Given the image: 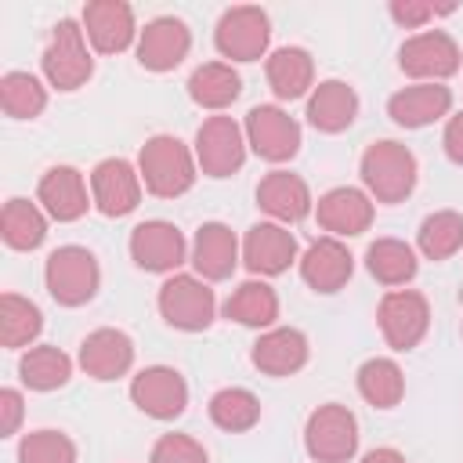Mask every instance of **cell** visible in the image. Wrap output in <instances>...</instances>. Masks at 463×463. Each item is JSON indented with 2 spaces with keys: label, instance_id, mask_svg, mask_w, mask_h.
<instances>
[{
  "label": "cell",
  "instance_id": "cell-22",
  "mask_svg": "<svg viewBox=\"0 0 463 463\" xmlns=\"http://www.w3.org/2000/svg\"><path fill=\"white\" fill-rule=\"evenodd\" d=\"M373 221V203L358 188H333L318 199V224L333 235H358Z\"/></svg>",
  "mask_w": 463,
  "mask_h": 463
},
{
  "label": "cell",
  "instance_id": "cell-42",
  "mask_svg": "<svg viewBox=\"0 0 463 463\" xmlns=\"http://www.w3.org/2000/svg\"><path fill=\"white\" fill-rule=\"evenodd\" d=\"M445 152H449L452 163H463V112L452 116L449 127H445Z\"/></svg>",
  "mask_w": 463,
  "mask_h": 463
},
{
  "label": "cell",
  "instance_id": "cell-10",
  "mask_svg": "<svg viewBox=\"0 0 463 463\" xmlns=\"http://www.w3.org/2000/svg\"><path fill=\"white\" fill-rule=\"evenodd\" d=\"M246 137H250L253 152L264 156V159H271V163H282V159L297 156V148H300V127H297V119L286 116L275 105L250 109V116H246Z\"/></svg>",
  "mask_w": 463,
  "mask_h": 463
},
{
  "label": "cell",
  "instance_id": "cell-15",
  "mask_svg": "<svg viewBox=\"0 0 463 463\" xmlns=\"http://www.w3.org/2000/svg\"><path fill=\"white\" fill-rule=\"evenodd\" d=\"M188 47H192V36L181 18H152L141 33L137 61L152 72H166L188 54Z\"/></svg>",
  "mask_w": 463,
  "mask_h": 463
},
{
  "label": "cell",
  "instance_id": "cell-5",
  "mask_svg": "<svg viewBox=\"0 0 463 463\" xmlns=\"http://www.w3.org/2000/svg\"><path fill=\"white\" fill-rule=\"evenodd\" d=\"M304 441H307L311 459H318V463H344L358 449V423H354V416L344 405L329 402V405H318L311 412Z\"/></svg>",
  "mask_w": 463,
  "mask_h": 463
},
{
  "label": "cell",
  "instance_id": "cell-23",
  "mask_svg": "<svg viewBox=\"0 0 463 463\" xmlns=\"http://www.w3.org/2000/svg\"><path fill=\"white\" fill-rule=\"evenodd\" d=\"M235 253H239V246H235L232 228L210 221V224H203V228L195 232L192 264H195V271H199L203 279H213V282H217V279H228V275L235 271Z\"/></svg>",
  "mask_w": 463,
  "mask_h": 463
},
{
  "label": "cell",
  "instance_id": "cell-25",
  "mask_svg": "<svg viewBox=\"0 0 463 463\" xmlns=\"http://www.w3.org/2000/svg\"><path fill=\"white\" fill-rule=\"evenodd\" d=\"M257 203L279 217V221H300L307 217L311 210V195H307V184L297 177V174H286V170H275L268 174L260 184H257Z\"/></svg>",
  "mask_w": 463,
  "mask_h": 463
},
{
  "label": "cell",
  "instance_id": "cell-29",
  "mask_svg": "<svg viewBox=\"0 0 463 463\" xmlns=\"http://www.w3.org/2000/svg\"><path fill=\"white\" fill-rule=\"evenodd\" d=\"M0 232L11 250H36L47 235V221L29 199H7L0 213Z\"/></svg>",
  "mask_w": 463,
  "mask_h": 463
},
{
  "label": "cell",
  "instance_id": "cell-39",
  "mask_svg": "<svg viewBox=\"0 0 463 463\" xmlns=\"http://www.w3.org/2000/svg\"><path fill=\"white\" fill-rule=\"evenodd\" d=\"M152 463H206V452L188 434H166L152 449Z\"/></svg>",
  "mask_w": 463,
  "mask_h": 463
},
{
  "label": "cell",
  "instance_id": "cell-27",
  "mask_svg": "<svg viewBox=\"0 0 463 463\" xmlns=\"http://www.w3.org/2000/svg\"><path fill=\"white\" fill-rule=\"evenodd\" d=\"M239 90H242V80L224 61H206L188 80V94L203 109H224V105H232L239 98Z\"/></svg>",
  "mask_w": 463,
  "mask_h": 463
},
{
  "label": "cell",
  "instance_id": "cell-37",
  "mask_svg": "<svg viewBox=\"0 0 463 463\" xmlns=\"http://www.w3.org/2000/svg\"><path fill=\"white\" fill-rule=\"evenodd\" d=\"M459 246H463V217H459V213L441 210V213H430V217L420 224V250H423L430 260H445V257H452Z\"/></svg>",
  "mask_w": 463,
  "mask_h": 463
},
{
  "label": "cell",
  "instance_id": "cell-3",
  "mask_svg": "<svg viewBox=\"0 0 463 463\" xmlns=\"http://www.w3.org/2000/svg\"><path fill=\"white\" fill-rule=\"evenodd\" d=\"M98 282H101V271H98V260L90 250L61 246L47 257V289L58 304H65V307L87 304L98 293Z\"/></svg>",
  "mask_w": 463,
  "mask_h": 463
},
{
  "label": "cell",
  "instance_id": "cell-35",
  "mask_svg": "<svg viewBox=\"0 0 463 463\" xmlns=\"http://www.w3.org/2000/svg\"><path fill=\"white\" fill-rule=\"evenodd\" d=\"M210 420L221 430H250L260 420V402L246 387H224L210 398Z\"/></svg>",
  "mask_w": 463,
  "mask_h": 463
},
{
  "label": "cell",
  "instance_id": "cell-21",
  "mask_svg": "<svg viewBox=\"0 0 463 463\" xmlns=\"http://www.w3.org/2000/svg\"><path fill=\"white\" fill-rule=\"evenodd\" d=\"M40 203L58 221H76L87 213V184L83 174L72 166H51L40 177Z\"/></svg>",
  "mask_w": 463,
  "mask_h": 463
},
{
  "label": "cell",
  "instance_id": "cell-40",
  "mask_svg": "<svg viewBox=\"0 0 463 463\" xmlns=\"http://www.w3.org/2000/svg\"><path fill=\"white\" fill-rule=\"evenodd\" d=\"M449 11H452V7H434V4H416V0H394V4H391V18L402 22V25H409V29L423 25V22L434 18V14H449Z\"/></svg>",
  "mask_w": 463,
  "mask_h": 463
},
{
  "label": "cell",
  "instance_id": "cell-13",
  "mask_svg": "<svg viewBox=\"0 0 463 463\" xmlns=\"http://www.w3.org/2000/svg\"><path fill=\"white\" fill-rule=\"evenodd\" d=\"M90 192H94V203H98L101 213L123 217L137 206L141 181H137V174L127 159H101L90 174Z\"/></svg>",
  "mask_w": 463,
  "mask_h": 463
},
{
  "label": "cell",
  "instance_id": "cell-8",
  "mask_svg": "<svg viewBox=\"0 0 463 463\" xmlns=\"http://www.w3.org/2000/svg\"><path fill=\"white\" fill-rule=\"evenodd\" d=\"M195 156H199L203 174H210V177H228V174H235L242 166L246 145H242V134L232 123V116H210L199 127V134H195Z\"/></svg>",
  "mask_w": 463,
  "mask_h": 463
},
{
  "label": "cell",
  "instance_id": "cell-4",
  "mask_svg": "<svg viewBox=\"0 0 463 463\" xmlns=\"http://www.w3.org/2000/svg\"><path fill=\"white\" fill-rule=\"evenodd\" d=\"M43 72L58 90H76L94 72V58L83 43V29L72 18H61L43 51Z\"/></svg>",
  "mask_w": 463,
  "mask_h": 463
},
{
  "label": "cell",
  "instance_id": "cell-33",
  "mask_svg": "<svg viewBox=\"0 0 463 463\" xmlns=\"http://www.w3.org/2000/svg\"><path fill=\"white\" fill-rule=\"evenodd\" d=\"M358 391L369 405L376 409H391L402 402V391H405V380H402V369L391 362V358H369L362 369H358Z\"/></svg>",
  "mask_w": 463,
  "mask_h": 463
},
{
  "label": "cell",
  "instance_id": "cell-14",
  "mask_svg": "<svg viewBox=\"0 0 463 463\" xmlns=\"http://www.w3.org/2000/svg\"><path fill=\"white\" fill-rule=\"evenodd\" d=\"M130 257L145 271H170L184 260V235L166 221H145L130 235Z\"/></svg>",
  "mask_w": 463,
  "mask_h": 463
},
{
  "label": "cell",
  "instance_id": "cell-16",
  "mask_svg": "<svg viewBox=\"0 0 463 463\" xmlns=\"http://www.w3.org/2000/svg\"><path fill=\"white\" fill-rule=\"evenodd\" d=\"M83 33L101 54H116L134 40V11L119 0H94L83 7Z\"/></svg>",
  "mask_w": 463,
  "mask_h": 463
},
{
  "label": "cell",
  "instance_id": "cell-2",
  "mask_svg": "<svg viewBox=\"0 0 463 463\" xmlns=\"http://www.w3.org/2000/svg\"><path fill=\"white\" fill-rule=\"evenodd\" d=\"M362 181L380 203H402L416 184V156L398 141H376L362 156Z\"/></svg>",
  "mask_w": 463,
  "mask_h": 463
},
{
  "label": "cell",
  "instance_id": "cell-32",
  "mask_svg": "<svg viewBox=\"0 0 463 463\" xmlns=\"http://www.w3.org/2000/svg\"><path fill=\"white\" fill-rule=\"evenodd\" d=\"M224 315L235 318V322H242V326H271L275 315H279V297L264 282H242L224 300Z\"/></svg>",
  "mask_w": 463,
  "mask_h": 463
},
{
  "label": "cell",
  "instance_id": "cell-9",
  "mask_svg": "<svg viewBox=\"0 0 463 463\" xmlns=\"http://www.w3.org/2000/svg\"><path fill=\"white\" fill-rule=\"evenodd\" d=\"M130 398L141 412L156 416V420H174L184 412L188 405V387L181 380L177 369L170 365H152V369H141L130 383Z\"/></svg>",
  "mask_w": 463,
  "mask_h": 463
},
{
  "label": "cell",
  "instance_id": "cell-1",
  "mask_svg": "<svg viewBox=\"0 0 463 463\" xmlns=\"http://www.w3.org/2000/svg\"><path fill=\"white\" fill-rule=\"evenodd\" d=\"M141 177H145V188L152 195H163V199H174L181 192L192 188L195 181V166H192V156L188 148L170 137V134H156L145 141L141 148Z\"/></svg>",
  "mask_w": 463,
  "mask_h": 463
},
{
  "label": "cell",
  "instance_id": "cell-11",
  "mask_svg": "<svg viewBox=\"0 0 463 463\" xmlns=\"http://www.w3.org/2000/svg\"><path fill=\"white\" fill-rule=\"evenodd\" d=\"M427 300L412 289H398L380 300V329L394 351L416 347L427 333Z\"/></svg>",
  "mask_w": 463,
  "mask_h": 463
},
{
  "label": "cell",
  "instance_id": "cell-19",
  "mask_svg": "<svg viewBox=\"0 0 463 463\" xmlns=\"http://www.w3.org/2000/svg\"><path fill=\"white\" fill-rule=\"evenodd\" d=\"M452 109V90L441 83H416L398 90L387 101V112L398 127H427L434 119H441Z\"/></svg>",
  "mask_w": 463,
  "mask_h": 463
},
{
  "label": "cell",
  "instance_id": "cell-28",
  "mask_svg": "<svg viewBox=\"0 0 463 463\" xmlns=\"http://www.w3.org/2000/svg\"><path fill=\"white\" fill-rule=\"evenodd\" d=\"M315 65L304 47H279L268 58V83L279 98H300L311 87Z\"/></svg>",
  "mask_w": 463,
  "mask_h": 463
},
{
  "label": "cell",
  "instance_id": "cell-26",
  "mask_svg": "<svg viewBox=\"0 0 463 463\" xmlns=\"http://www.w3.org/2000/svg\"><path fill=\"white\" fill-rule=\"evenodd\" d=\"M354 112H358V98H354V90H351L347 83H340V80L318 83L315 94H311V101H307V119H311L318 130H326V134H336V130L351 127Z\"/></svg>",
  "mask_w": 463,
  "mask_h": 463
},
{
  "label": "cell",
  "instance_id": "cell-31",
  "mask_svg": "<svg viewBox=\"0 0 463 463\" xmlns=\"http://www.w3.org/2000/svg\"><path fill=\"white\" fill-rule=\"evenodd\" d=\"M365 268L373 279H380L383 286H402L416 275V257L405 242L398 239H376L365 250Z\"/></svg>",
  "mask_w": 463,
  "mask_h": 463
},
{
  "label": "cell",
  "instance_id": "cell-7",
  "mask_svg": "<svg viewBox=\"0 0 463 463\" xmlns=\"http://www.w3.org/2000/svg\"><path fill=\"white\" fill-rule=\"evenodd\" d=\"M268 14L260 7H232L217 22V51L235 61H257L268 47Z\"/></svg>",
  "mask_w": 463,
  "mask_h": 463
},
{
  "label": "cell",
  "instance_id": "cell-6",
  "mask_svg": "<svg viewBox=\"0 0 463 463\" xmlns=\"http://www.w3.org/2000/svg\"><path fill=\"white\" fill-rule=\"evenodd\" d=\"M159 311L174 329L199 333L213 322V289L192 275H174L159 289Z\"/></svg>",
  "mask_w": 463,
  "mask_h": 463
},
{
  "label": "cell",
  "instance_id": "cell-41",
  "mask_svg": "<svg viewBox=\"0 0 463 463\" xmlns=\"http://www.w3.org/2000/svg\"><path fill=\"white\" fill-rule=\"evenodd\" d=\"M18 420H22V394L7 387V391H0V434L4 438L14 434Z\"/></svg>",
  "mask_w": 463,
  "mask_h": 463
},
{
  "label": "cell",
  "instance_id": "cell-43",
  "mask_svg": "<svg viewBox=\"0 0 463 463\" xmlns=\"http://www.w3.org/2000/svg\"><path fill=\"white\" fill-rule=\"evenodd\" d=\"M362 463H405V456L398 449H373V452H365Z\"/></svg>",
  "mask_w": 463,
  "mask_h": 463
},
{
  "label": "cell",
  "instance_id": "cell-17",
  "mask_svg": "<svg viewBox=\"0 0 463 463\" xmlns=\"http://www.w3.org/2000/svg\"><path fill=\"white\" fill-rule=\"evenodd\" d=\"M130 362H134V344L119 329H94L80 344V365L94 380H116V376H123L130 369Z\"/></svg>",
  "mask_w": 463,
  "mask_h": 463
},
{
  "label": "cell",
  "instance_id": "cell-24",
  "mask_svg": "<svg viewBox=\"0 0 463 463\" xmlns=\"http://www.w3.org/2000/svg\"><path fill=\"white\" fill-rule=\"evenodd\" d=\"M307 362V340L300 329H271L253 344V365L268 376H289Z\"/></svg>",
  "mask_w": 463,
  "mask_h": 463
},
{
  "label": "cell",
  "instance_id": "cell-18",
  "mask_svg": "<svg viewBox=\"0 0 463 463\" xmlns=\"http://www.w3.org/2000/svg\"><path fill=\"white\" fill-rule=\"evenodd\" d=\"M242 257L253 275H279L297 257V239L279 224H253L246 232Z\"/></svg>",
  "mask_w": 463,
  "mask_h": 463
},
{
  "label": "cell",
  "instance_id": "cell-36",
  "mask_svg": "<svg viewBox=\"0 0 463 463\" xmlns=\"http://www.w3.org/2000/svg\"><path fill=\"white\" fill-rule=\"evenodd\" d=\"M0 105H4V112L11 119H33V116L43 112L47 94H43V87H40L36 76H29V72H7L0 80Z\"/></svg>",
  "mask_w": 463,
  "mask_h": 463
},
{
  "label": "cell",
  "instance_id": "cell-12",
  "mask_svg": "<svg viewBox=\"0 0 463 463\" xmlns=\"http://www.w3.org/2000/svg\"><path fill=\"white\" fill-rule=\"evenodd\" d=\"M398 65L409 76H423V80H445L459 69V47L452 43L449 33H420L412 40L402 43L398 51Z\"/></svg>",
  "mask_w": 463,
  "mask_h": 463
},
{
  "label": "cell",
  "instance_id": "cell-20",
  "mask_svg": "<svg viewBox=\"0 0 463 463\" xmlns=\"http://www.w3.org/2000/svg\"><path fill=\"white\" fill-rule=\"evenodd\" d=\"M351 268H354V260H351L347 246H340L336 239H318V242H311L307 253H304V260H300L304 282H307L311 289H318V293H336V289L351 279Z\"/></svg>",
  "mask_w": 463,
  "mask_h": 463
},
{
  "label": "cell",
  "instance_id": "cell-30",
  "mask_svg": "<svg viewBox=\"0 0 463 463\" xmlns=\"http://www.w3.org/2000/svg\"><path fill=\"white\" fill-rule=\"evenodd\" d=\"M69 373H72L69 354H61V351L51 347V344L25 351L22 362H18V376H22V383L33 387V391H54V387H61V383L69 380Z\"/></svg>",
  "mask_w": 463,
  "mask_h": 463
},
{
  "label": "cell",
  "instance_id": "cell-34",
  "mask_svg": "<svg viewBox=\"0 0 463 463\" xmlns=\"http://www.w3.org/2000/svg\"><path fill=\"white\" fill-rule=\"evenodd\" d=\"M40 329H43V315L33 300H25L18 293L0 297V340H4V347H22Z\"/></svg>",
  "mask_w": 463,
  "mask_h": 463
},
{
  "label": "cell",
  "instance_id": "cell-38",
  "mask_svg": "<svg viewBox=\"0 0 463 463\" xmlns=\"http://www.w3.org/2000/svg\"><path fill=\"white\" fill-rule=\"evenodd\" d=\"M18 463H76V445L61 430H33L18 445Z\"/></svg>",
  "mask_w": 463,
  "mask_h": 463
}]
</instances>
